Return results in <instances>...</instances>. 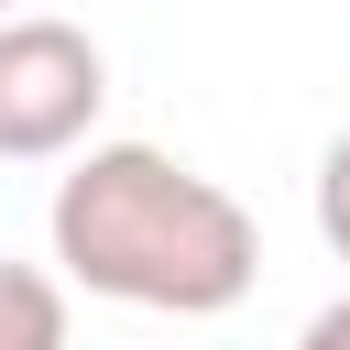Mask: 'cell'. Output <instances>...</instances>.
<instances>
[{"label": "cell", "mask_w": 350, "mask_h": 350, "mask_svg": "<svg viewBox=\"0 0 350 350\" xmlns=\"http://www.w3.org/2000/svg\"><path fill=\"white\" fill-rule=\"evenodd\" d=\"M295 350H350V295H328V306L295 328Z\"/></svg>", "instance_id": "5b68a950"}, {"label": "cell", "mask_w": 350, "mask_h": 350, "mask_svg": "<svg viewBox=\"0 0 350 350\" xmlns=\"http://www.w3.org/2000/svg\"><path fill=\"white\" fill-rule=\"evenodd\" d=\"M55 262L66 284L109 295V306H153V317H230L262 273V230L252 208L175 164L164 142H88L55 175Z\"/></svg>", "instance_id": "6da1fadb"}, {"label": "cell", "mask_w": 350, "mask_h": 350, "mask_svg": "<svg viewBox=\"0 0 350 350\" xmlns=\"http://www.w3.org/2000/svg\"><path fill=\"white\" fill-rule=\"evenodd\" d=\"M0 22H22V0H0Z\"/></svg>", "instance_id": "8992f818"}, {"label": "cell", "mask_w": 350, "mask_h": 350, "mask_svg": "<svg viewBox=\"0 0 350 350\" xmlns=\"http://www.w3.org/2000/svg\"><path fill=\"white\" fill-rule=\"evenodd\" d=\"M317 241H328V252L350 262V131H339V142L317 153Z\"/></svg>", "instance_id": "277c9868"}, {"label": "cell", "mask_w": 350, "mask_h": 350, "mask_svg": "<svg viewBox=\"0 0 350 350\" xmlns=\"http://www.w3.org/2000/svg\"><path fill=\"white\" fill-rule=\"evenodd\" d=\"M109 109V55L66 11L0 22V164H55L98 131Z\"/></svg>", "instance_id": "7a4b0ae2"}, {"label": "cell", "mask_w": 350, "mask_h": 350, "mask_svg": "<svg viewBox=\"0 0 350 350\" xmlns=\"http://www.w3.org/2000/svg\"><path fill=\"white\" fill-rule=\"evenodd\" d=\"M0 350H66V284L33 262H0Z\"/></svg>", "instance_id": "3957f363"}]
</instances>
